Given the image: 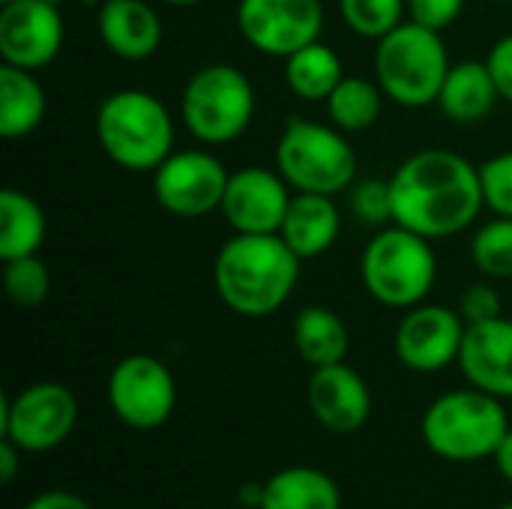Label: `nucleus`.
I'll list each match as a JSON object with an SVG mask.
<instances>
[{"instance_id":"27","label":"nucleus","mask_w":512,"mask_h":509,"mask_svg":"<svg viewBox=\"0 0 512 509\" xmlns=\"http://www.w3.org/2000/svg\"><path fill=\"white\" fill-rule=\"evenodd\" d=\"M339 12L351 33L378 42L408 21V0H339Z\"/></svg>"},{"instance_id":"29","label":"nucleus","mask_w":512,"mask_h":509,"mask_svg":"<svg viewBox=\"0 0 512 509\" xmlns=\"http://www.w3.org/2000/svg\"><path fill=\"white\" fill-rule=\"evenodd\" d=\"M3 291L15 306H42L51 294V273L39 255L3 261Z\"/></svg>"},{"instance_id":"41","label":"nucleus","mask_w":512,"mask_h":509,"mask_svg":"<svg viewBox=\"0 0 512 509\" xmlns=\"http://www.w3.org/2000/svg\"><path fill=\"white\" fill-rule=\"evenodd\" d=\"M492 3H512V0H492Z\"/></svg>"},{"instance_id":"25","label":"nucleus","mask_w":512,"mask_h":509,"mask_svg":"<svg viewBox=\"0 0 512 509\" xmlns=\"http://www.w3.org/2000/svg\"><path fill=\"white\" fill-rule=\"evenodd\" d=\"M345 78L339 54L321 39L294 51L285 60V84L294 96L306 102H327V96Z\"/></svg>"},{"instance_id":"30","label":"nucleus","mask_w":512,"mask_h":509,"mask_svg":"<svg viewBox=\"0 0 512 509\" xmlns=\"http://www.w3.org/2000/svg\"><path fill=\"white\" fill-rule=\"evenodd\" d=\"M351 210L360 222L384 228L393 222V195L390 180H360L351 189Z\"/></svg>"},{"instance_id":"12","label":"nucleus","mask_w":512,"mask_h":509,"mask_svg":"<svg viewBox=\"0 0 512 509\" xmlns=\"http://www.w3.org/2000/svg\"><path fill=\"white\" fill-rule=\"evenodd\" d=\"M237 27L255 51L288 60L321 39L324 6L321 0H240Z\"/></svg>"},{"instance_id":"17","label":"nucleus","mask_w":512,"mask_h":509,"mask_svg":"<svg viewBox=\"0 0 512 509\" xmlns=\"http://www.w3.org/2000/svg\"><path fill=\"white\" fill-rule=\"evenodd\" d=\"M462 375L471 387L492 393L498 399H512V321L495 318L483 324H468L462 354Z\"/></svg>"},{"instance_id":"16","label":"nucleus","mask_w":512,"mask_h":509,"mask_svg":"<svg viewBox=\"0 0 512 509\" xmlns=\"http://www.w3.org/2000/svg\"><path fill=\"white\" fill-rule=\"evenodd\" d=\"M306 402L312 417L333 435H354L372 417L369 384L348 363L312 369L306 384Z\"/></svg>"},{"instance_id":"9","label":"nucleus","mask_w":512,"mask_h":509,"mask_svg":"<svg viewBox=\"0 0 512 509\" xmlns=\"http://www.w3.org/2000/svg\"><path fill=\"white\" fill-rule=\"evenodd\" d=\"M78 423V399L66 384L39 381L18 396L0 399V438L21 453H48L60 447Z\"/></svg>"},{"instance_id":"11","label":"nucleus","mask_w":512,"mask_h":509,"mask_svg":"<svg viewBox=\"0 0 512 509\" xmlns=\"http://www.w3.org/2000/svg\"><path fill=\"white\" fill-rule=\"evenodd\" d=\"M228 171L210 150H174L153 171L156 204L177 219H201L222 210Z\"/></svg>"},{"instance_id":"18","label":"nucleus","mask_w":512,"mask_h":509,"mask_svg":"<svg viewBox=\"0 0 512 509\" xmlns=\"http://www.w3.org/2000/svg\"><path fill=\"white\" fill-rule=\"evenodd\" d=\"M96 27L102 45L129 63L150 60L162 45V18L147 0H102Z\"/></svg>"},{"instance_id":"22","label":"nucleus","mask_w":512,"mask_h":509,"mask_svg":"<svg viewBox=\"0 0 512 509\" xmlns=\"http://www.w3.org/2000/svg\"><path fill=\"white\" fill-rule=\"evenodd\" d=\"M261 509H342V492L330 474L294 465L264 483Z\"/></svg>"},{"instance_id":"13","label":"nucleus","mask_w":512,"mask_h":509,"mask_svg":"<svg viewBox=\"0 0 512 509\" xmlns=\"http://www.w3.org/2000/svg\"><path fill=\"white\" fill-rule=\"evenodd\" d=\"M465 318L441 303H420L405 309V318L396 327L393 351L396 360L411 372H441L450 363H459L465 342Z\"/></svg>"},{"instance_id":"37","label":"nucleus","mask_w":512,"mask_h":509,"mask_svg":"<svg viewBox=\"0 0 512 509\" xmlns=\"http://www.w3.org/2000/svg\"><path fill=\"white\" fill-rule=\"evenodd\" d=\"M492 459H495V465H498L501 477L512 483V429L507 432V438L501 441V447L495 450V456H492Z\"/></svg>"},{"instance_id":"14","label":"nucleus","mask_w":512,"mask_h":509,"mask_svg":"<svg viewBox=\"0 0 512 509\" xmlns=\"http://www.w3.org/2000/svg\"><path fill=\"white\" fill-rule=\"evenodd\" d=\"M63 15L48 0H12L0 6V60L39 72L63 48Z\"/></svg>"},{"instance_id":"4","label":"nucleus","mask_w":512,"mask_h":509,"mask_svg":"<svg viewBox=\"0 0 512 509\" xmlns=\"http://www.w3.org/2000/svg\"><path fill=\"white\" fill-rule=\"evenodd\" d=\"M426 447L447 462L492 459L510 432L504 399L477 387L438 396L420 423Z\"/></svg>"},{"instance_id":"8","label":"nucleus","mask_w":512,"mask_h":509,"mask_svg":"<svg viewBox=\"0 0 512 509\" xmlns=\"http://www.w3.org/2000/svg\"><path fill=\"white\" fill-rule=\"evenodd\" d=\"M276 171L294 192L339 195L357 180V153L333 123L291 117L276 141Z\"/></svg>"},{"instance_id":"42","label":"nucleus","mask_w":512,"mask_h":509,"mask_svg":"<svg viewBox=\"0 0 512 509\" xmlns=\"http://www.w3.org/2000/svg\"><path fill=\"white\" fill-rule=\"evenodd\" d=\"M498 509H512V504H504V507H498Z\"/></svg>"},{"instance_id":"2","label":"nucleus","mask_w":512,"mask_h":509,"mask_svg":"<svg viewBox=\"0 0 512 509\" xmlns=\"http://www.w3.org/2000/svg\"><path fill=\"white\" fill-rule=\"evenodd\" d=\"M219 300L243 318L279 312L300 282V258L279 234H234L213 261Z\"/></svg>"},{"instance_id":"38","label":"nucleus","mask_w":512,"mask_h":509,"mask_svg":"<svg viewBox=\"0 0 512 509\" xmlns=\"http://www.w3.org/2000/svg\"><path fill=\"white\" fill-rule=\"evenodd\" d=\"M237 501L249 509H261L264 504V483H246L237 489Z\"/></svg>"},{"instance_id":"40","label":"nucleus","mask_w":512,"mask_h":509,"mask_svg":"<svg viewBox=\"0 0 512 509\" xmlns=\"http://www.w3.org/2000/svg\"><path fill=\"white\" fill-rule=\"evenodd\" d=\"M48 3H54V6H60V3H63V0H48Z\"/></svg>"},{"instance_id":"6","label":"nucleus","mask_w":512,"mask_h":509,"mask_svg":"<svg viewBox=\"0 0 512 509\" xmlns=\"http://www.w3.org/2000/svg\"><path fill=\"white\" fill-rule=\"evenodd\" d=\"M360 276L372 300L390 309L420 306L438 279L432 240L390 222L363 249Z\"/></svg>"},{"instance_id":"5","label":"nucleus","mask_w":512,"mask_h":509,"mask_svg":"<svg viewBox=\"0 0 512 509\" xmlns=\"http://www.w3.org/2000/svg\"><path fill=\"white\" fill-rule=\"evenodd\" d=\"M450 66L441 33L411 18L375 42V81L384 96L402 108H426L438 102Z\"/></svg>"},{"instance_id":"26","label":"nucleus","mask_w":512,"mask_h":509,"mask_svg":"<svg viewBox=\"0 0 512 509\" xmlns=\"http://www.w3.org/2000/svg\"><path fill=\"white\" fill-rule=\"evenodd\" d=\"M384 90L378 81L360 78V75H345L339 87L327 96V117L336 129L348 132H366L378 123L384 111Z\"/></svg>"},{"instance_id":"32","label":"nucleus","mask_w":512,"mask_h":509,"mask_svg":"<svg viewBox=\"0 0 512 509\" xmlns=\"http://www.w3.org/2000/svg\"><path fill=\"white\" fill-rule=\"evenodd\" d=\"M459 315L465 318V324L495 321V318L504 315V300H501V294L492 285L477 282V285L465 288V294L459 300Z\"/></svg>"},{"instance_id":"33","label":"nucleus","mask_w":512,"mask_h":509,"mask_svg":"<svg viewBox=\"0 0 512 509\" xmlns=\"http://www.w3.org/2000/svg\"><path fill=\"white\" fill-rule=\"evenodd\" d=\"M465 12V0H408V18L444 33Z\"/></svg>"},{"instance_id":"19","label":"nucleus","mask_w":512,"mask_h":509,"mask_svg":"<svg viewBox=\"0 0 512 509\" xmlns=\"http://www.w3.org/2000/svg\"><path fill=\"white\" fill-rule=\"evenodd\" d=\"M339 231H342V216L333 195L294 192L279 237L297 252L300 261H306L330 252L333 243L339 240Z\"/></svg>"},{"instance_id":"36","label":"nucleus","mask_w":512,"mask_h":509,"mask_svg":"<svg viewBox=\"0 0 512 509\" xmlns=\"http://www.w3.org/2000/svg\"><path fill=\"white\" fill-rule=\"evenodd\" d=\"M18 447L12 444V441H0V480L3 483H12L15 480V474H18Z\"/></svg>"},{"instance_id":"34","label":"nucleus","mask_w":512,"mask_h":509,"mask_svg":"<svg viewBox=\"0 0 512 509\" xmlns=\"http://www.w3.org/2000/svg\"><path fill=\"white\" fill-rule=\"evenodd\" d=\"M492 75H495V84L501 90V99L512 105V33H507L504 39H498L486 57Z\"/></svg>"},{"instance_id":"7","label":"nucleus","mask_w":512,"mask_h":509,"mask_svg":"<svg viewBox=\"0 0 512 509\" xmlns=\"http://www.w3.org/2000/svg\"><path fill=\"white\" fill-rule=\"evenodd\" d=\"M252 117L255 87L234 63H207L183 84L180 120L186 132L207 147L237 141L252 126Z\"/></svg>"},{"instance_id":"39","label":"nucleus","mask_w":512,"mask_h":509,"mask_svg":"<svg viewBox=\"0 0 512 509\" xmlns=\"http://www.w3.org/2000/svg\"><path fill=\"white\" fill-rule=\"evenodd\" d=\"M168 6H177V9H186V6H198V3H204V0H165Z\"/></svg>"},{"instance_id":"15","label":"nucleus","mask_w":512,"mask_h":509,"mask_svg":"<svg viewBox=\"0 0 512 509\" xmlns=\"http://www.w3.org/2000/svg\"><path fill=\"white\" fill-rule=\"evenodd\" d=\"M294 189L276 168L249 165L228 177L222 216L234 234H279Z\"/></svg>"},{"instance_id":"35","label":"nucleus","mask_w":512,"mask_h":509,"mask_svg":"<svg viewBox=\"0 0 512 509\" xmlns=\"http://www.w3.org/2000/svg\"><path fill=\"white\" fill-rule=\"evenodd\" d=\"M24 509H93L81 495L75 492H63V489H54V492H42L36 495Z\"/></svg>"},{"instance_id":"20","label":"nucleus","mask_w":512,"mask_h":509,"mask_svg":"<svg viewBox=\"0 0 512 509\" xmlns=\"http://www.w3.org/2000/svg\"><path fill=\"white\" fill-rule=\"evenodd\" d=\"M498 99H501V90L495 84L489 63L462 60L450 66L435 105L453 123H480L483 117L492 114Z\"/></svg>"},{"instance_id":"24","label":"nucleus","mask_w":512,"mask_h":509,"mask_svg":"<svg viewBox=\"0 0 512 509\" xmlns=\"http://www.w3.org/2000/svg\"><path fill=\"white\" fill-rule=\"evenodd\" d=\"M48 234L45 210L39 201L21 189H3L0 192V258H24L39 255Z\"/></svg>"},{"instance_id":"43","label":"nucleus","mask_w":512,"mask_h":509,"mask_svg":"<svg viewBox=\"0 0 512 509\" xmlns=\"http://www.w3.org/2000/svg\"><path fill=\"white\" fill-rule=\"evenodd\" d=\"M0 3H12V0H0Z\"/></svg>"},{"instance_id":"1","label":"nucleus","mask_w":512,"mask_h":509,"mask_svg":"<svg viewBox=\"0 0 512 509\" xmlns=\"http://www.w3.org/2000/svg\"><path fill=\"white\" fill-rule=\"evenodd\" d=\"M390 195L393 222L426 240L462 234L486 207L480 168L444 147L411 153L393 171Z\"/></svg>"},{"instance_id":"10","label":"nucleus","mask_w":512,"mask_h":509,"mask_svg":"<svg viewBox=\"0 0 512 509\" xmlns=\"http://www.w3.org/2000/svg\"><path fill=\"white\" fill-rule=\"evenodd\" d=\"M108 405L129 429L153 432L165 426L177 405L171 369L150 354L123 357L108 375Z\"/></svg>"},{"instance_id":"21","label":"nucleus","mask_w":512,"mask_h":509,"mask_svg":"<svg viewBox=\"0 0 512 509\" xmlns=\"http://www.w3.org/2000/svg\"><path fill=\"white\" fill-rule=\"evenodd\" d=\"M48 96L39 78L27 69L0 63V135L6 141L27 138L45 120Z\"/></svg>"},{"instance_id":"23","label":"nucleus","mask_w":512,"mask_h":509,"mask_svg":"<svg viewBox=\"0 0 512 509\" xmlns=\"http://www.w3.org/2000/svg\"><path fill=\"white\" fill-rule=\"evenodd\" d=\"M348 327L327 306H306L294 318V348L309 369L345 363L348 357Z\"/></svg>"},{"instance_id":"28","label":"nucleus","mask_w":512,"mask_h":509,"mask_svg":"<svg viewBox=\"0 0 512 509\" xmlns=\"http://www.w3.org/2000/svg\"><path fill=\"white\" fill-rule=\"evenodd\" d=\"M471 261L489 279H512V219L498 216L477 228L471 240Z\"/></svg>"},{"instance_id":"31","label":"nucleus","mask_w":512,"mask_h":509,"mask_svg":"<svg viewBox=\"0 0 512 509\" xmlns=\"http://www.w3.org/2000/svg\"><path fill=\"white\" fill-rule=\"evenodd\" d=\"M480 183L486 207L512 219V150H504L480 165Z\"/></svg>"},{"instance_id":"3","label":"nucleus","mask_w":512,"mask_h":509,"mask_svg":"<svg viewBox=\"0 0 512 509\" xmlns=\"http://www.w3.org/2000/svg\"><path fill=\"white\" fill-rule=\"evenodd\" d=\"M93 129L105 156L135 174H153L174 153L171 111L159 96L138 87L108 93L96 108Z\"/></svg>"}]
</instances>
